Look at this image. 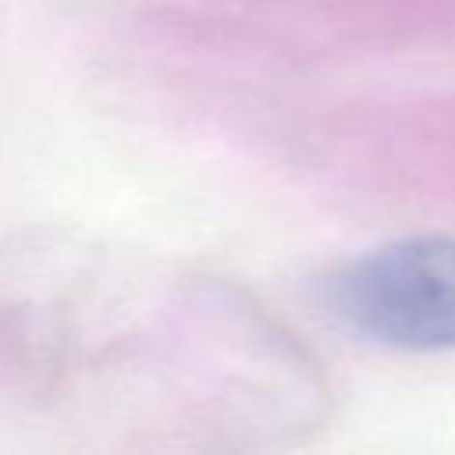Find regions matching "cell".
<instances>
[{
  "instance_id": "cell-1",
  "label": "cell",
  "mask_w": 455,
  "mask_h": 455,
  "mask_svg": "<svg viewBox=\"0 0 455 455\" xmlns=\"http://www.w3.org/2000/svg\"><path fill=\"white\" fill-rule=\"evenodd\" d=\"M338 316L395 348H455V238H409L331 281Z\"/></svg>"
}]
</instances>
